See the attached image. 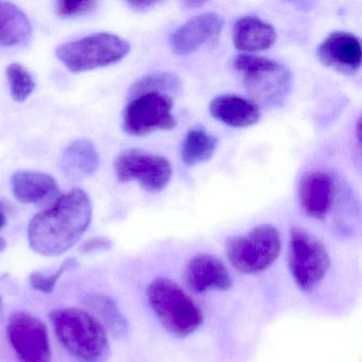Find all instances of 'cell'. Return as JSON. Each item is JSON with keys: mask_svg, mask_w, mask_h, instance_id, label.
<instances>
[{"mask_svg": "<svg viewBox=\"0 0 362 362\" xmlns=\"http://www.w3.org/2000/svg\"><path fill=\"white\" fill-rule=\"evenodd\" d=\"M90 197L75 189L41 211L28 226L31 249L43 256H59L77 245L92 221Z\"/></svg>", "mask_w": 362, "mask_h": 362, "instance_id": "1", "label": "cell"}, {"mask_svg": "<svg viewBox=\"0 0 362 362\" xmlns=\"http://www.w3.org/2000/svg\"><path fill=\"white\" fill-rule=\"evenodd\" d=\"M50 320L59 341L78 361H107L109 337L94 315L82 309L64 308L54 311Z\"/></svg>", "mask_w": 362, "mask_h": 362, "instance_id": "2", "label": "cell"}, {"mask_svg": "<svg viewBox=\"0 0 362 362\" xmlns=\"http://www.w3.org/2000/svg\"><path fill=\"white\" fill-rule=\"evenodd\" d=\"M147 298L158 321L173 336H189L202 325L198 305L170 279H153L148 286Z\"/></svg>", "mask_w": 362, "mask_h": 362, "instance_id": "3", "label": "cell"}, {"mask_svg": "<svg viewBox=\"0 0 362 362\" xmlns=\"http://www.w3.org/2000/svg\"><path fill=\"white\" fill-rule=\"evenodd\" d=\"M130 50V43L122 37L100 33L59 46L57 57L69 71L79 74L115 64Z\"/></svg>", "mask_w": 362, "mask_h": 362, "instance_id": "4", "label": "cell"}, {"mask_svg": "<svg viewBox=\"0 0 362 362\" xmlns=\"http://www.w3.org/2000/svg\"><path fill=\"white\" fill-rule=\"evenodd\" d=\"M232 66L243 78L250 94L266 105L281 103L291 88V74L276 61L254 54H238Z\"/></svg>", "mask_w": 362, "mask_h": 362, "instance_id": "5", "label": "cell"}, {"mask_svg": "<svg viewBox=\"0 0 362 362\" xmlns=\"http://www.w3.org/2000/svg\"><path fill=\"white\" fill-rule=\"evenodd\" d=\"M281 251L279 230L270 224L256 226L247 234L233 237L226 243V255L239 272L254 274L274 264Z\"/></svg>", "mask_w": 362, "mask_h": 362, "instance_id": "6", "label": "cell"}, {"mask_svg": "<svg viewBox=\"0 0 362 362\" xmlns=\"http://www.w3.org/2000/svg\"><path fill=\"white\" fill-rule=\"evenodd\" d=\"M289 268L296 285L311 291L320 285L328 268L329 255L321 241L300 228L290 232Z\"/></svg>", "mask_w": 362, "mask_h": 362, "instance_id": "7", "label": "cell"}, {"mask_svg": "<svg viewBox=\"0 0 362 362\" xmlns=\"http://www.w3.org/2000/svg\"><path fill=\"white\" fill-rule=\"evenodd\" d=\"M129 99L122 117V128L127 134L144 136L156 131L173 130L177 126L173 100L168 95L144 93Z\"/></svg>", "mask_w": 362, "mask_h": 362, "instance_id": "8", "label": "cell"}, {"mask_svg": "<svg viewBox=\"0 0 362 362\" xmlns=\"http://www.w3.org/2000/svg\"><path fill=\"white\" fill-rule=\"evenodd\" d=\"M114 168L116 177L122 183L136 182L151 192L164 189L173 177V167L166 158L141 149L120 152Z\"/></svg>", "mask_w": 362, "mask_h": 362, "instance_id": "9", "label": "cell"}, {"mask_svg": "<svg viewBox=\"0 0 362 362\" xmlns=\"http://www.w3.org/2000/svg\"><path fill=\"white\" fill-rule=\"evenodd\" d=\"M7 336L21 362H52L47 327L30 313L21 311L12 315L8 322Z\"/></svg>", "mask_w": 362, "mask_h": 362, "instance_id": "10", "label": "cell"}, {"mask_svg": "<svg viewBox=\"0 0 362 362\" xmlns=\"http://www.w3.org/2000/svg\"><path fill=\"white\" fill-rule=\"evenodd\" d=\"M223 25V18L217 13L199 14L171 33L169 37L171 50L179 56L192 54L207 42L217 39Z\"/></svg>", "mask_w": 362, "mask_h": 362, "instance_id": "11", "label": "cell"}, {"mask_svg": "<svg viewBox=\"0 0 362 362\" xmlns=\"http://www.w3.org/2000/svg\"><path fill=\"white\" fill-rule=\"evenodd\" d=\"M317 58L326 66L342 74H354L361 66L360 40L345 31L330 33L317 50Z\"/></svg>", "mask_w": 362, "mask_h": 362, "instance_id": "12", "label": "cell"}, {"mask_svg": "<svg viewBox=\"0 0 362 362\" xmlns=\"http://www.w3.org/2000/svg\"><path fill=\"white\" fill-rule=\"evenodd\" d=\"M188 288L196 293L222 291L232 286V276L226 264L207 253H200L188 262L185 270Z\"/></svg>", "mask_w": 362, "mask_h": 362, "instance_id": "13", "label": "cell"}, {"mask_svg": "<svg viewBox=\"0 0 362 362\" xmlns=\"http://www.w3.org/2000/svg\"><path fill=\"white\" fill-rule=\"evenodd\" d=\"M298 198L307 216L324 219L334 203V180L324 171H308L300 179Z\"/></svg>", "mask_w": 362, "mask_h": 362, "instance_id": "14", "label": "cell"}, {"mask_svg": "<svg viewBox=\"0 0 362 362\" xmlns=\"http://www.w3.org/2000/svg\"><path fill=\"white\" fill-rule=\"evenodd\" d=\"M209 112L215 119L234 128L253 126L262 117L257 103L233 94L215 97L209 105Z\"/></svg>", "mask_w": 362, "mask_h": 362, "instance_id": "15", "label": "cell"}, {"mask_svg": "<svg viewBox=\"0 0 362 362\" xmlns=\"http://www.w3.org/2000/svg\"><path fill=\"white\" fill-rule=\"evenodd\" d=\"M276 31L268 23L256 16H243L235 23L233 43L243 52H257L269 49L276 41Z\"/></svg>", "mask_w": 362, "mask_h": 362, "instance_id": "16", "label": "cell"}, {"mask_svg": "<svg viewBox=\"0 0 362 362\" xmlns=\"http://www.w3.org/2000/svg\"><path fill=\"white\" fill-rule=\"evenodd\" d=\"M99 154L92 141L77 139L67 146L60 158V168L69 180H82L96 173Z\"/></svg>", "mask_w": 362, "mask_h": 362, "instance_id": "17", "label": "cell"}, {"mask_svg": "<svg viewBox=\"0 0 362 362\" xmlns=\"http://www.w3.org/2000/svg\"><path fill=\"white\" fill-rule=\"evenodd\" d=\"M11 186L14 197L26 204L46 202L58 192L56 180L39 171H18L12 175Z\"/></svg>", "mask_w": 362, "mask_h": 362, "instance_id": "18", "label": "cell"}, {"mask_svg": "<svg viewBox=\"0 0 362 362\" xmlns=\"http://www.w3.org/2000/svg\"><path fill=\"white\" fill-rule=\"evenodd\" d=\"M33 35V26L22 9L7 1H0V45L13 47L25 43Z\"/></svg>", "mask_w": 362, "mask_h": 362, "instance_id": "19", "label": "cell"}, {"mask_svg": "<svg viewBox=\"0 0 362 362\" xmlns=\"http://www.w3.org/2000/svg\"><path fill=\"white\" fill-rule=\"evenodd\" d=\"M217 137L203 128L188 131L181 144V158L189 167L203 164L213 158L218 148Z\"/></svg>", "mask_w": 362, "mask_h": 362, "instance_id": "20", "label": "cell"}, {"mask_svg": "<svg viewBox=\"0 0 362 362\" xmlns=\"http://www.w3.org/2000/svg\"><path fill=\"white\" fill-rule=\"evenodd\" d=\"M86 304L107 332H111L115 338H124L128 334V321L110 296L92 294L86 298Z\"/></svg>", "mask_w": 362, "mask_h": 362, "instance_id": "21", "label": "cell"}, {"mask_svg": "<svg viewBox=\"0 0 362 362\" xmlns=\"http://www.w3.org/2000/svg\"><path fill=\"white\" fill-rule=\"evenodd\" d=\"M182 83L175 75L166 71H156L139 79L133 84L129 93V98L144 93H160V94H175L181 90Z\"/></svg>", "mask_w": 362, "mask_h": 362, "instance_id": "22", "label": "cell"}, {"mask_svg": "<svg viewBox=\"0 0 362 362\" xmlns=\"http://www.w3.org/2000/svg\"><path fill=\"white\" fill-rule=\"evenodd\" d=\"M12 98L18 103H24L35 88V82L28 69L23 65L13 63L6 69Z\"/></svg>", "mask_w": 362, "mask_h": 362, "instance_id": "23", "label": "cell"}, {"mask_svg": "<svg viewBox=\"0 0 362 362\" xmlns=\"http://www.w3.org/2000/svg\"><path fill=\"white\" fill-rule=\"evenodd\" d=\"M74 264L75 262L73 259H69L63 262L62 266L56 272H39V271L33 272L29 277L31 287L37 291L50 293L54 290L56 284L58 283L59 279L62 276L63 273L67 270V268L75 266Z\"/></svg>", "mask_w": 362, "mask_h": 362, "instance_id": "24", "label": "cell"}, {"mask_svg": "<svg viewBox=\"0 0 362 362\" xmlns=\"http://www.w3.org/2000/svg\"><path fill=\"white\" fill-rule=\"evenodd\" d=\"M97 6L98 3L94 0H86V1L61 0L56 4V11L62 18H77V16L93 13L97 9Z\"/></svg>", "mask_w": 362, "mask_h": 362, "instance_id": "25", "label": "cell"}, {"mask_svg": "<svg viewBox=\"0 0 362 362\" xmlns=\"http://www.w3.org/2000/svg\"><path fill=\"white\" fill-rule=\"evenodd\" d=\"M112 245H113L112 241L105 237H93L80 247V252L88 254L93 253V252L107 251V250L111 249Z\"/></svg>", "mask_w": 362, "mask_h": 362, "instance_id": "26", "label": "cell"}, {"mask_svg": "<svg viewBox=\"0 0 362 362\" xmlns=\"http://www.w3.org/2000/svg\"><path fill=\"white\" fill-rule=\"evenodd\" d=\"M128 5L135 11H146L156 5V1H130Z\"/></svg>", "mask_w": 362, "mask_h": 362, "instance_id": "27", "label": "cell"}, {"mask_svg": "<svg viewBox=\"0 0 362 362\" xmlns=\"http://www.w3.org/2000/svg\"><path fill=\"white\" fill-rule=\"evenodd\" d=\"M7 224V215H6L5 207L3 204H0V230L5 228Z\"/></svg>", "mask_w": 362, "mask_h": 362, "instance_id": "28", "label": "cell"}, {"mask_svg": "<svg viewBox=\"0 0 362 362\" xmlns=\"http://www.w3.org/2000/svg\"><path fill=\"white\" fill-rule=\"evenodd\" d=\"M202 1H187V3H184V6H188L189 8H194L197 6H202Z\"/></svg>", "mask_w": 362, "mask_h": 362, "instance_id": "29", "label": "cell"}, {"mask_svg": "<svg viewBox=\"0 0 362 362\" xmlns=\"http://www.w3.org/2000/svg\"><path fill=\"white\" fill-rule=\"evenodd\" d=\"M6 247V241L3 238H0V252L4 251Z\"/></svg>", "mask_w": 362, "mask_h": 362, "instance_id": "30", "label": "cell"}]
</instances>
